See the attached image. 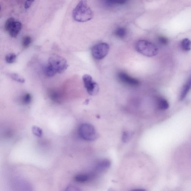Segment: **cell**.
<instances>
[{
  "instance_id": "484cf974",
  "label": "cell",
  "mask_w": 191,
  "mask_h": 191,
  "mask_svg": "<svg viewBox=\"0 0 191 191\" xmlns=\"http://www.w3.org/2000/svg\"><path fill=\"white\" fill-rule=\"evenodd\" d=\"M1 5H0V10H1Z\"/></svg>"
},
{
  "instance_id": "603a6c76",
  "label": "cell",
  "mask_w": 191,
  "mask_h": 191,
  "mask_svg": "<svg viewBox=\"0 0 191 191\" xmlns=\"http://www.w3.org/2000/svg\"><path fill=\"white\" fill-rule=\"evenodd\" d=\"M23 100L24 103L25 104H28L29 103L31 100V96L30 94L29 93L25 94L23 96Z\"/></svg>"
},
{
  "instance_id": "cb8c5ba5",
  "label": "cell",
  "mask_w": 191,
  "mask_h": 191,
  "mask_svg": "<svg viewBox=\"0 0 191 191\" xmlns=\"http://www.w3.org/2000/svg\"><path fill=\"white\" fill-rule=\"evenodd\" d=\"M158 41L161 44L163 45H166L168 43V40L163 36L159 37L158 38Z\"/></svg>"
},
{
  "instance_id": "ffe728a7",
  "label": "cell",
  "mask_w": 191,
  "mask_h": 191,
  "mask_svg": "<svg viewBox=\"0 0 191 191\" xmlns=\"http://www.w3.org/2000/svg\"><path fill=\"white\" fill-rule=\"evenodd\" d=\"M32 131L33 133L35 136L39 137H41L42 135V130L39 127L33 126L32 127Z\"/></svg>"
},
{
  "instance_id": "6da1fadb",
  "label": "cell",
  "mask_w": 191,
  "mask_h": 191,
  "mask_svg": "<svg viewBox=\"0 0 191 191\" xmlns=\"http://www.w3.org/2000/svg\"><path fill=\"white\" fill-rule=\"evenodd\" d=\"M73 18L79 22L90 21L93 17L92 10L88 6L86 0H80L73 11Z\"/></svg>"
},
{
  "instance_id": "30bf717a",
  "label": "cell",
  "mask_w": 191,
  "mask_h": 191,
  "mask_svg": "<svg viewBox=\"0 0 191 191\" xmlns=\"http://www.w3.org/2000/svg\"><path fill=\"white\" fill-rule=\"evenodd\" d=\"M21 28V23L19 22H15L13 27L9 32L11 36L13 37H16L18 35Z\"/></svg>"
},
{
  "instance_id": "9c48e42d",
  "label": "cell",
  "mask_w": 191,
  "mask_h": 191,
  "mask_svg": "<svg viewBox=\"0 0 191 191\" xmlns=\"http://www.w3.org/2000/svg\"><path fill=\"white\" fill-rule=\"evenodd\" d=\"M191 87V79H190L186 83L185 86L183 87L182 91H181L180 95V100H183L186 97L187 95L190 90V89Z\"/></svg>"
},
{
  "instance_id": "e0dca14e",
  "label": "cell",
  "mask_w": 191,
  "mask_h": 191,
  "mask_svg": "<svg viewBox=\"0 0 191 191\" xmlns=\"http://www.w3.org/2000/svg\"><path fill=\"white\" fill-rule=\"evenodd\" d=\"M15 23L14 19L13 18H11L6 21L5 25V29L6 30L9 32L13 27Z\"/></svg>"
},
{
  "instance_id": "d4e9b609",
  "label": "cell",
  "mask_w": 191,
  "mask_h": 191,
  "mask_svg": "<svg viewBox=\"0 0 191 191\" xmlns=\"http://www.w3.org/2000/svg\"><path fill=\"white\" fill-rule=\"evenodd\" d=\"M34 1L35 0H26L25 5V8H29Z\"/></svg>"
},
{
  "instance_id": "7a4b0ae2",
  "label": "cell",
  "mask_w": 191,
  "mask_h": 191,
  "mask_svg": "<svg viewBox=\"0 0 191 191\" xmlns=\"http://www.w3.org/2000/svg\"><path fill=\"white\" fill-rule=\"evenodd\" d=\"M136 49L138 52L147 57L155 56L158 53V48L155 45L144 40H141L137 42Z\"/></svg>"
},
{
  "instance_id": "d6986e66",
  "label": "cell",
  "mask_w": 191,
  "mask_h": 191,
  "mask_svg": "<svg viewBox=\"0 0 191 191\" xmlns=\"http://www.w3.org/2000/svg\"><path fill=\"white\" fill-rule=\"evenodd\" d=\"M16 55L14 54H8L5 57V60L8 63L11 64L14 62L16 59Z\"/></svg>"
},
{
  "instance_id": "8992f818",
  "label": "cell",
  "mask_w": 191,
  "mask_h": 191,
  "mask_svg": "<svg viewBox=\"0 0 191 191\" xmlns=\"http://www.w3.org/2000/svg\"><path fill=\"white\" fill-rule=\"evenodd\" d=\"M83 80L84 87L90 95H95L99 91L98 84L93 81L92 78L89 75L85 74L83 77Z\"/></svg>"
},
{
  "instance_id": "7c38bea8",
  "label": "cell",
  "mask_w": 191,
  "mask_h": 191,
  "mask_svg": "<svg viewBox=\"0 0 191 191\" xmlns=\"http://www.w3.org/2000/svg\"><path fill=\"white\" fill-rule=\"evenodd\" d=\"M50 97L54 101L59 102L61 99V95L59 93L55 91H51L49 93Z\"/></svg>"
},
{
  "instance_id": "8fae6325",
  "label": "cell",
  "mask_w": 191,
  "mask_h": 191,
  "mask_svg": "<svg viewBox=\"0 0 191 191\" xmlns=\"http://www.w3.org/2000/svg\"><path fill=\"white\" fill-rule=\"evenodd\" d=\"M181 46L182 50L185 51H189L191 50V42L189 39H185L181 42Z\"/></svg>"
},
{
  "instance_id": "277c9868",
  "label": "cell",
  "mask_w": 191,
  "mask_h": 191,
  "mask_svg": "<svg viewBox=\"0 0 191 191\" xmlns=\"http://www.w3.org/2000/svg\"><path fill=\"white\" fill-rule=\"evenodd\" d=\"M79 133L83 139L87 141H93L97 137L95 128L89 124H82L79 127Z\"/></svg>"
},
{
  "instance_id": "9a60e30c",
  "label": "cell",
  "mask_w": 191,
  "mask_h": 191,
  "mask_svg": "<svg viewBox=\"0 0 191 191\" xmlns=\"http://www.w3.org/2000/svg\"><path fill=\"white\" fill-rule=\"evenodd\" d=\"M127 31L125 28L123 27H119L117 28L115 31V34L116 36L121 38L125 37L126 35Z\"/></svg>"
},
{
  "instance_id": "2e32d148",
  "label": "cell",
  "mask_w": 191,
  "mask_h": 191,
  "mask_svg": "<svg viewBox=\"0 0 191 191\" xmlns=\"http://www.w3.org/2000/svg\"><path fill=\"white\" fill-rule=\"evenodd\" d=\"M89 178L90 177L87 175L80 174L76 176L75 179L77 182L84 183L88 181Z\"/></svg>"
},
{
  "instance_id": "7402d4cb",
  "label": "cell",
  "mask_w": 191,
  "mask_h": 191,
  "mask_svg": "<svg viewBox=\"0 0 191 191\" xmlns=\"http://www.w3.org/2000/svg\"><path fill=\"white\" fill-rule=\"evenodd\" d=\"M31 42V39L29 36H25L23 38L22 44L24 47H26L29 46Z\"/></svg>"
},
{
  "instance_id": "52a82bcc",
  "label": "cell",
  "mask_w": 191,
  "mask_h": 191,
  "mask_svg": "<svg viewBox=\"0 0 191 191\" xmlns=\"http://www.w3.org/2000/svg\"><path fill=\"white\" fill-rule=\"evenodd\" d=\"M118 77L120 81L132 86H136L139 84V82L137 79L130 77L129 75L123 72H120L119 73Z\"/></svg>"
},
{
  "instance_id": "5bb4252c",
  "label": "cell",
  "mask_w": 191,
  "mask_h": 191,
  "mask_svg": "<svg viewBox=\"0 0 191 191\" xmlns=\"http://www.w3.org/2000/svg\"><path fill=\"white\" fill-rule=\"evenodd\" d=\"M108 5H123L126 3L127 0H103Z\"/></svg>"
},
{
  "instance_id": "4fadbf2b",
  "label": "cell",
  "mask_w": 191,
  "mask_h": 191,
  "mask_svg": "<svg viewBox=\"0 0 191 191\" xmlns=\"http://www.w3.org/2000/svg\"><path fill=\"white\" fill-rule=\"evenodd\" d=\"M158 106L161 110H167L169 107L168 102L164 99H160L158 101Z\"/></svg>"
},
{
  "instance_id": "44dd1931",
  "label": "cell",
  "mask_w": 191,
  "mask_h": 191,
  "mask_svg": "<svg viewBox=\"0 0 191 191\" xmlns=\"http://www.w3.org/2000/svg\"><path fill=\"white\" fill-rule=\"evenodd\" d=\"M11 77L13 80H16V81L18 82L19 83H24L25 82V80L22 77H20L18 74H12L11 75Z\"/></svg>"
},
{
  "instance_id": "3957f363",
  "label": "cell",
  "mask_w": 191,
  "mask_h": 191,
  "mask_svg": "<svg viewBox=\"0 0 191 191\" xmlns=\"http://www.w3.org/2000/svg\"><path fill=\"white\" fill-rule=\"evenodd\" d=\"M47 66L56 74L64 71L67 69L68 65L66 60L63 57L53 54L49 58Z\"/></svg>"
},
{
  "instance_id": "5b68a950",
  "label": "cell",
  "mask_w": 191,
  "mask_h": 191,
  "mask_svg": "<svg viewBox=\"0 0 191 191\" xmlns=\"http://www.w3.org/2000/svg\"><path fill=\"white\" fill-rule=\"evenodd\" d=\"M110 50V46L107 43H101L98 44L93 47L91 52L93 57L95 59L101 60L107 55Z\"/></svg>"
},
{
  "instance_id": "ac0fdd59",
  "label": "cell",
  "mask_w": 191,
  "mask_h": 191,
  "mask_svg": "<svg viewBox=\"0 0 191 191\" xmlns=\"http://www.w3.org/2000/svg\"><path fill=\"white\" fill-rule=\"evenodd\" d=\"M133 133L132 132H125L122 134V141L125 143H127L129 141L133 136Z\"/></svg>"
},
{
  "instance_id": "ba28073f",
  "label": "cell",
  "mask_w": 191,
  "mask_h": 191,
  "mask_svg": "<svg viewBox=\"0 0 191 191\" xmlns=\"http://www.w3.org/2000/svg\"><path fill=\"white\" fill-rule=\"evenodd\" d=\"M111 163L110 161L105 159L100 161L95 165V169L98 171H102L110 167Z\"/></svg>"
}]
</instances>
